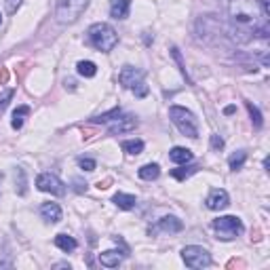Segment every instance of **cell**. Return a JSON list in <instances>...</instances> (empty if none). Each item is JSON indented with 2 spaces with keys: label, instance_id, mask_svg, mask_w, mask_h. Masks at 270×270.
Returning a JSON list of instances; mask_svg holds the SVG:
<instances>
[{
  "label": "cell",
  "instance_id": "obj_1",
  "mask_svg": "<svg viewBox=\"0 0 270 270\" xmlns=\"http://www.w3.org/2000/svg\"><path fill=\"white\" fill-rule=\"evenodd\" d=\"M87 34H89V42L97 51H101V53H110L118 44V34L110 23H93L87 30Z\"/></svg>",
  "mask_w": 270,
  "mask_h": 270
},
{
  "label": "cell",
  "instance_id": "obj_2",
  "mask_svg": "<svg viewBox=\"0 0 270 270\" xmlns=\"http://www.w3.org/2000/svg\"><path fill=\"white\" fill-rule=\"evenodd\" d=\"M169 118H171V123L179 129L182 135H186V137H190V139L198 137V120L190 110H186V108H182V106H171L169 108Z\"/></svg>",
  "mask_w": 270,
  "mask_h": 270
},
{
  "label": "cell",
  "instance_id": "obj_3",
  "mask_svg": "<svg viewBox=\"0 0 270 270\" xmlns=\"http://www.w3.org/2000/svg\"><path fill=\"white\" fill-rule=\"evenodd\" d=\"M91 0H57L55 17L59 23H74L82 15Z\"/></svg>",
  "mask_w": 270,
  "mask_h": 270
},
{
  "label": "cell",
  "instance_id": "obj_4",
  "mask_svg": "<svg viewBox=\"0 0 270 270\" xmlns=\"http://www.w3.org/2000/svg\"><path fill=\"white\" fill-rule=\"evenodd\" d=\"M228 13H230V17H232V21H236L239 25L253 23L255 19H258L255 2H251V0H230Z\"/></svg>",
  "mask_w": 270,
  "mask_h": 270
},
{
  "label": "cell",
  "instance_id": "obj_5",
  "mask_svg": "<svg viewBox=\"0 0 270 270\" xmlns=\"http://www.w3.org/2000/svg\"><path fill=\"white\" fill-rule=\"evenodd\" d=\"M213 230L217 232L222 241H232L234 236H239L243 232V222L239 220L236 215H224V217H217L213 220Z\"/></svg>",
  "mask_w": 270,
  "mask_h": 270
},
{
  "label": "cell",
  "instance_id": "obj_6",
  "mask_svg": "<svg viewBox=\"0 0 270 270\" xmlns=\"http://www.w3.org/2000/svg\"><path fill=\"white\" fill-rule=\"evenodd\" d=\"M182 260L188 268H207L211 264V255L205 247L188 245L182 249Z\"/></svg>",
  "mask_w": 270,
  "mask_h": 270
},
{
  "label": "cell",
  "instance_id": "obj_7",
  "mask_svg": "<svg viewBox=\"0 0 270 270\" xmlns=\"http://www.w3.org/2000/svg\"><path fill=\"white\" fill-rule=\"evenodd\" d=\"M36 188L40 192H49V194H55V196L66 194V184L57 175H53V173H40L36 177Z\"/></svg>",
  "mask_w": 270,
  "mask_h": 270
},
{
  "label": "cell",
  "instance_id": "obj_8",
  "mask_svg": "<svg viewBox=\"0 0 270 270\" xmlns=\"http://www.w3.org/2000/svg\"><path fill=\"white\" fill-rule=\"evenodd\" d=\"M141 80H144V72H141L139 68H133V66H125L123 70H120V74H118V82L125 89H133Z\"/></svg>",
  "mask_w": 270,
  "mask_h": 270
},
{
  "label": "cell",
  "instance_id": "obj_9",
  "mask_svg": "<svg viewBox=\"0 0 270 270\" xmlns=\"http://www.w3.org/2000/svg\"><path fill=\"white\" fill-rule=\"evenodd\" d=\"M228 192L226 190H222V188H215V190H211L209 192V196H207V201H205V205L211 209V211H220L224 207H228Z\"/></svg>",
  "mask_w": 270,
  "mask_h": 270
},
{
  "label": "cell",
  "instance_id": "obj_10",
  "mask_svg": "<svg viewBox=\"0 0 270 270\" xmlns=\"http://www.w3.org/2000/svg\"><path fill=\"white\" fill-rule=\"evenodd\" d=\"M123 258H125L123 251H118V249H108V251L99 253V264L106 266V268H116L120 262H123Z\"/></svg>",
  "mask_w": 270,
  "mask_h": 270
},
{
  "label": "cell",
  "instance_id": "obj_11",
  "mask_svg": "<svg viewBox=\"0 0 270 270\" xmlns=\"http://www.w3.org/2000/svg\"><path fill=\"white\" fill-rule=\"evenodd\" d=\"M137 127V120L133 116H123V118H116V123L110 127V135H123V133H129Z\"/></svg>",
  "mask_w": 270,
  "mask_h": 270
},
{
  "label": "cell",
  "instance_id": "obj_12",
  "mask_svg": "<svg viewBox=\"0 0 270 270\" xmlns=\"http://www.w3.org/2000/svg\"><path fill=\"white\" fill-rule=\"evenodd\" d=\"M40 215H42L44 222L55 224V222L61 220V207L57 203H44L42 207H40Z\"/></svg>",
  "mask_w": 270,
  "mask_h": 270
},
{
  "label": "cell",
  "instance_id": "obj_13",
  "mask_svg": "<svg viewBox=\"0 0 270 270\" xmlns=\"http://www.w3.org/2000/svg\"><path fill=\"white\" fill-rule=\"evenodd\" d=\"M158 228L163 230V232L175 234V232H182L184 224H182V220H177V217H173V215H165L158 220Z\"/></svg>",
  "mask_w": 270,
  "mask_h": 270
},
{
  "label": "cell",
  "instance_id": "obj_14",
  "mask_svg": "<svg viewBox=\"0 0 270 270\" xmlns=\"http://www.w3.org/2000/svg\"><path fill=\"white\" fill-rule=\"evenodd\" d=\"M131 0H110V15L114 19H125L129 15Z\"/></svg>",
  "mask_w": 270,
  "mask_h": 270
},
{
  "label": "cell",
  "instance_id": "obj_15",
  "mask_svg": "<svg viewBox=\"0 0 270 270\" xmlns=\"http://www.w3.org/2000/svg\"><path fill=\"white\" fill-rule=\"evenodd\" d=\"M169 158L173 160V163H177V165H186V163H190V160H192V152L188 150V148L175 146V148H171Z\"/></svg>",
  "mask_w": 270,
  "mask_h": 270
},
{
  "label": "cell",
  "instance_id": "obj_16",
  "mask_svg": "<svg viewBox=\"0 0 270 270\" xmlns=\"http://www.w3.org/2000/svg\"><path fill=\"white\" fill-rule=\"evenodd\" d=\"M137 175L141 179H146V182H152V179H156L160 175V167L156 163H150V165H144L141 169L137 171Z\"/></svg>",
  "mask_w": 270,
  "mask_h": 270
},
{
  "label": "cell",
  "instance_id": "obj_17",
  "mask_svg": "<svg viewBox=\"0 0 270 270\" xmlns=\"http://www.w3.org/2000/svg\"><path fill=\"white\" fill-rule=\"evenodd\" d=\"M55 245L59 247L61 251L70 253V251H74V249L78 247V243H76L72 236H68V234H57V236H55Z\"/></svg>",
  "mask_w": 270,
  "mask_h": 270
},
{
  "label": "cell",
  "instance_id": "obj_18",
  "mask_svg": "<svg viewBox=\"0 0 270 270\" xmlns=\"http://www.w3.org/2000/svg\"><path fill=\"white\" fill-rule=\"evenodd\" d=\"M114 205H116L118 209H133L135 207V196L133 194H125V192H118V194H114Z\"/></svg>",
  "mask_w": 270,
  "mask_h": 270
},
{
  "label": "cell",
  "instance_id": "obj_19",
  "mask_svg": "<svg viewBox=\"0 0 270 270\" xmlns=\"http://www.w3.org/2000/svg\"><path fill=\"white\" fill-rule=\"evenodd\" d=\"M80 76H85V78H93L95 74H97V66H95L93 61H78V66H76Z\"/></svg>",
  "mask_w": 270,
  "mask_h": 270
},
{
  "label": "cell",
  "instance_id": "obj_20",
  "mask_svg": "<svg viewBox=\"0 0 270 270\" xmlns=\"http://www.w3.org/2000/svg\"><path fill=\"white\" fill-rule=\"evenodd\" d=\"M123 150L127 152V154H141V150H144V141L141 139H127V141H123Z\"/></svg>",
  "mask_w": 270,
  "mask_h": 270
},
{
  "label": "cell",
  "instance_id": "obj_21",
  "mask_svg": "<svg viewBox=\"0 0 270 270\" xmlns=\"http://www.w3.org/2000/svg\"><path fill=\"white\" fill-rule=\"evenodd\" d=\"M25 114H30V108L28 106H19L15 112H13V120H11V125H13V129H21V125H23V116Z\"/></svg>",
  "mask_w": 270,
  "mask_h": 270
},
{
  "label": "cell",
  "instance_id": "obj_22",
  "mask_svg": "<svg viewBox=\"0 0 270 270\" xmlns=\"http://www.w3.org/2000/svg\"><path fill=\"white\" fill-rule=\"evenodd\" d=\"M245 160H247V152L239 150V152H234L232 156L228 158V165H230V169H232V171H236V169H241V167L245 165Z\"/></svg>",
  "mask_w": 270,
  "mask_h": 270
},
{
  "label": "cell",
  "instance_id": "obj_23",
  "mask_svg": "<svg viewBox=\"0 0 270 270\" xmlns=\"http://www.w3.org/2000/svg\"><path fill=\"white\" fill-rule=\"evenodd\" d=\"M196 169H198V167H179V169H173L171 171V175L175 177V179H179V182H184L186 177H190L192 173H196Z\"/></svg>",
  "mask_w": 270,
  "mask_h": 270
},
{
  "label": "cell",
  "instance_id": "obj_24",
  "mask_svg": "<svg viewBox=\"0 0 270 270\" xmlns=\"http://www.w3.org/2000/svg\"><path fill=\"white\" fill-rule=\"evenodd\" d=\"M247 110H249V116H251L253 125L258 127V129H262V125H264V120H262V112L258 110V106H253V104H249V101H247Z\"/></svg>",
  "mask_w": 270,
  "mask_h": 270
},
{
  "label": "cell",
  "instance_id": "obj_25",
  "mask_svg": "<svg viewBox=\"0 0 270 270\" xmlns=\"http://www.w3.org/2000/svg\"><path fill=\"white\" fill-rule=\"evenodd\" d=\"M118 116H120V108H112L110 112L101 114V116H95L93 123H108V120H114V118H118Z\"/></svg>",
  "mask_w": 270,
  "mask_h": 270
},
{
  "label": "cell",
  "instance_id": "obj_26",
  "mask_svg": "<svg viewBox=\"0 0 270 270\" xmlns=\"http://www.w3.org/2000/svg\"><path fill=\"white\" fill-rule=\"evenodd\" d=\"M13 95H15V91H13V89H6V91L0 95V112H2L4 108L9 106V101L13 99Z\"/></svg>",
  "mask_w": 270,
  "mask_h": 270
},
{
  "label": "cell",
  "instance_id": "obj_27",
  "mask_svg": "<svg viewBox=\"0 0 270 270\" xmlns=\"http://www.w3.org/2000/svg\"><path fill=\"white\" fill-rule=\"evenodd\" d=\"M78 165H80V169H85V171H95V167H97L93 158H85V156L78 158Z\"/></svg>",
  "mask_w": 270,
  "mask_h": 270
},
{
  "label": "cell",
  "instance_id": "obj_28",
  "mask_svg": "<svg viewBox=\"0 0 270 270\" xmlns=\"http://www.w3.org/2000/svg\"><path fill=\"white\" fill-rule=\"evenodd\" d=\"M15 177H19V194H25V173L23 169H15Z\"/></svg>",
  "mask_w": 270,
  "mask_h": 270
},
{
  "label": "cell",
  "instance_id": "obj_29",
  "mask_svg": "<svg viewBox=\"0 0 270 270\" xmlns=\"http://www.w3.org/2000/svg\"><path fill=\"white\" fill-rule=\"evenodd\" d=\"M171 55H173V59L177 61V66H179V70H182V74L186 76V66H184V59H182V55H179V51H177L175 47H171Z\"/></svg>",
  "mask_w": 270,
  "mask_h": 270
},
{
  "label": "cell",
  "instance_id": "obj_30",
  "mask_svg": "<svg viewBox=\"0 0 270 270\" xmlns=\"http://www.w3.org/2000/svg\"><path fill=\"white\" fill-rule=\"evenodd\" d=\"M131 91H133L135 95H137V97H146V95H148V87L144 85V80H141V82H137V85H135V87L131 89Z\"/></svg>",
  "mask_w": 270,
  "mask_h": 270
},
{
  "label": "cell",
  "instance_id": "obj_31",
  "mask_svg": "<svg viewBox=\"0 0 270 270\" xmlns=\"http://www.w3.org/2000/svg\"><path fill=\"white\" fill-rule=\"evenodd\" d=\"M19 4H21V0H4V6H6V13H17Z\"/></svg>",
  "mask_w": 270,
  "mask_h": 270
},
{
  "label": "cell",
  "instance_id": "obj_32",
  "mask_svg": "<svg viewBox=\"0 0 270 270\" xmlns=\"http://www.w3.org/2000/svg\"><path fill=\"white\" fill-rule=\"evenodd\" d=\"M211 148H213V150H222L224 148V139L220 135H211Z\"/></svg>",
  "mask_w": 270,
  "mask_h": 270
},
{
  "label": "cell",
  "instance_id": "obj_33",
  "mask_svg": "<svg viewBox=\"0 0 270 270\" xmlns=\"http://www.w3.org/2000/svg\"><path fill=\"white\" fill-rule=\"evenodd\" d=\"M262 4V15H264V19L270 17V0H260Z\"/></svg>",
  "mask_w": 270,
  "mask_h": 270
},
{
  "label": "cell",
  "instance_id": "obj_34",
  "mask_svg": "<svg viewBox=\"0 0 270 270\" xmlns=\"http://www.w3.org/2000/svg\"><path fill=\"white\" fill-rule=\"evenodd\" d=\"M234 112H236L234 106H226V108H224V114H226V116H230V114H234Z\"/></svg>",
  "mask_w": 270,
  "mask_h": 270
},
{
  "label": "cell",
  "instance_id": "obj_35",
  "mask_svg": "<svg viewBox=\"0 0 270 270\" xmlns=\"http://www.w3.org/2000/svg\"><path fill=\"white\" fill-rule=\"evenodd\" d=\"M74 85H76V82H74L72 78H70V80H66V87L70 89V91H72V89H74Z\"/></svg>",
  "mask_w": 270,
  "mask_h": 270
},
{
  "label": "cell",
  "instance_id": "obj_36",
  "mask_svg": "<svg viewBox=\"0 0 270 270\" xmlns=\"http://www.w3.org/2000/svg\"><path fill=\"white\" fill-rule=\"evenodd\" d=\"M0 23H2V15H0Z\"/></svg>",
  "mask_w": 270,
  "mask_h": 270
}]
</instances>
